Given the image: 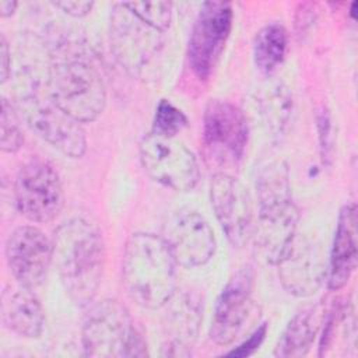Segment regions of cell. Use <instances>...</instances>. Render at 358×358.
Masks as SVG:
<instances>
[{
    "mask_svg": "<svg viewBox=\"0 0 358 358\" xmlns=\"http://www.w3.org/2000/svg\"><path fill=\"white\" fill-rule=\"evenodd\" d=\"M210 201L229 243L242 248L250 239L255 227L249 190L235 176L220 172L211 178Z\"/></svg>",
    "mask_w": 358,
    "mask_h": 358,
    "instance_id": "cell-12",
    "label": "cell"
},
{
    "mask_svg": "<svg viewBox=\"0 0 358 358\" xmlns=\"http://www.w3.org/2000/svg\"><path fill=\"white\" fill-rule=\"evenodd\" d=\"M14 197L18 211L29 221H53L64 203L63 185L57 171L42 159L28 161L17 173Z\"/></svg>",
    "mask_w": 358,
    "mask_h": 358,
    "instance_id": "cell-8",
    "label": "cell"
},
{
    "mask_svg": "<svg viewBox=\"0 0 358 358\" xmlns=\"http://www.w3.org/2000/svg\"><path fill=\"white\" fill-rule=\"evenodd\" d=\"M234 11L228 1H206L194 20L187 43V59L192 71L207 80L225 48L232 29Z\"/></svg>",
    "mask_w": 358,
    "mask_h": 358,
    "instance_id": "cell-10",
    "label": "cell"
},
{
    "mask_svg": "<svg viewBox=\"0 0 358 358\" xmlns=\"http://www.w3.org/2000/svg\"><path fill=\"white\" fill-rule=\"evenodd\" d=\"M17 109L41 138L69 158H81L87 150L85 131L78 120L66 113L38 85L25 90L17 98Z\"/></svg>",
    "mask_w": 358,
    "mask_h": 358,
    "instance_id": "cell-6",
    "label": "cell"
},
{
    "mask_svg": "<svg viewBox=\"0 0 358 358\" xmlns=\"http://www.w3.org/2000/svg\"><path fill=\"white\" fill-rule=\"evenodd\" d=\"M0 316L3 324L13 333L36 338L45 329L43 308L32 292V288L24 285H8L1 292Z\"/></svg>",
    "mask_w": 358,
    "mask_h": 358,
    "instance_id": "cell-19",
    "label": "cell"
},
{
    "mask_svg": "<svg viewBox=\"0 0 358 358\" xmlns=\"http://www.w3.org/2000/svg\"><path fill=\"white\" fill-rule=\"evenodd\" d=\"M259 201L253 227L256 248L270 264H275L296 236L298 208L292 200L289 171L284 161H273L256 178Z\"/></svg>",
    "mask_w": 358,
    "mask_h": 358,
    "instance_id": "cell-3",
    "label": "cell"
},
{
    "mask_svg": "<svg viewBox=\"0 0 358 358\" xmlns=\"http://www.w3.org/2000/svg\"><path fill=\"white\" fill-rule=\"evenodd\" d=\"M257 105L267 129L273 136H280L288 123L292 109L288 90L281 83H268L260 88Z\"/></svg>",
    "mask_w": 358,
    "mask_h": 358,
    "instance_id": "cell-22",
    "label": "cell"
},
{
    "mask_svg": "<svg viewBox=\"0 0 358 358\" xmlns=\"http://www.w3.org/2000/svg\"><path fill=\"white\" fill-rule=\"evenodd\" d=\"M124 6L143 21L159 31L168 29L172 20V3L169 1H130Z\"/></svg>",
    "mask_w": 358,
    "mask_h": 358,
    "instance_id": "cell-24",
    "label": "cell"
},
{
    "mask_svg": "<svg viewBox=\"0 0 358 358\" xmlns=\"http://www.w3.org/2000/svg\"><path fill=\"white\" fill-rule=\"evenodd\" d=\"M138 152L147 175L162 186L175 192H189L197 185V159L193 151L175 137L147 133L140 141Z\"/></svg>",
    "mask_w": 358,
    "mask_h": 358,
    "instance_id": "cell-7",
    "label": "cell"
},
{
    "mask_svg": "<svg viewBox=\"0 0 358 358\" xmlns=\"http://www.w3.org/2000/svg\"><path fill=\"white\" fill-rule=\"evenodd\" d=\"M275 266L281 285L294 296H312L326 280L327 267L323 253L308 238L295 236Z\"/></svg>",
    "mask_w": 358,
    "mask_h": 358,
    "instance_id": "cell-15",
    "label": "cell"
},
{
    "mask_svg": "<svg viewBox=\"0 0 358 358\" xmlns=\"http://www.w3.org/2000/svg\"><path fill=\"white\" fill-rule=\"evenodd\" d=\"M52 6L59 8L64 14H69L74 18H81V17H85L87 14L91 13V10L94 7V1H81V0L69 1V0H64V1H53Z\"/></svg>",
    "mask_w": 358,
    "mask_h": 358,
    "instance_id": "cell-28",
    "label": "cell"
},
{
    "mask_svg": "<svg viewBox=\"0 0 358 358\" xmlns=\"http://www.w3.org/2000/svg\"><path fill=\"white\" fill-rule=\"evenodd\" d=\"M165 306L168 310L164 320L166 337L164 355L187 357L199 334L203 303L196 294L183 291L179 295L173 294Z\"/></svg>",
    "mask_w": 358,
    "mask_h": 358,
    "instance_id": "cell-17",
    "label": "cell"
},
{
    "mask_svg": "<svg viewBox=\"0 0 358 358\" xmlns=\"http://www.w3.org/2000/svg\"><path fill=\"white\" fill-rule=\"evenodd\" d=\"M252 280L249 270H239L221 291L210 329L215 344H231L242 330L252 309Z\"/></svg>",
    "mask_w": 358,
    "mask_h": 358,
    "instance_id": "cell-16",
    "label": "cell"
},
{
    "mask_svg": "<svg viewBox=\"0 0 358 358\" xmlns=\"http://www.w3.org/2000/svg\"><path fill=\"white\" fill-rule=\"evenodd\" d=\"M6 260L18 284L36 288L53 263V241L38 227H18L6 242Z\"/></svg>",
    "mask_w": 358,
    "mask_h": 358,
    "instance_id": "cell-14",
    "label": "cell"
},
{
    "mask_svg": "<svg viewBox=\"0 0 358 358\" xmlns=\"http://www.w3.org/2000/svg\"><path fill=\"white\" fill-rule=\"evenodd\" d=\"M17 1H11V0H3L0 1V15L4 18V17H10L15 8H17Z\"/></svg>",
    "mask_w": 358,
    "mask_h": 358,
    "instance_id": "cell-30",
    "label": "cell"
},
{
    "mask_svg": "<svg viewBox=\"0 0 358 358\" xmlns=\"http://www.w3.org/2000/svg\"><path fill=\"white\" fill-rule=\"evenodd\" d=\"M357 222V206L354 203L343 206L338 213L326 270L327 287L331 291L345 287L355 271L358 257Z\"/></svg>",
    "mask_w": 358,
    "mask_h": 358,
    "instance_id": "cell-18",
    "label": "cell"
},
{
    "mask_svg": "<svg viewBox=\"0 0 358 358\" xmlns=\"http://www.w3.org/2000/svg\"><path fill=\"white\" fill-rule=\"evenodd\" d=\"M266 333H267V324L263 323L262 326H259L249 336V338L246 341H243L241 345H238L232 351L227 352V355H229V357H249V355H252L260 347V344L263 343V340L266 337Z\"/></svg>",
    "mask_w": 358,
    "mask_h": 358,
    "instance_id": "cell-27",
    "label": "cell"
},
{
    "mask_svg": "<svg viewBox=\"0 0 358 358\" xmlns=\"http://www.w3.org/2000/svg\"><path fill=\"white\" fill-rule=\"evenodd\" d=\"M316 127H317V137H319V150L322 155L323 164L330 165L333 159V143H334V134H333V126L331 119L327 110L322 109L316 116Z\"/></svg>",
    "mask_w": 358,
    "mask_h": 358,
    "instance_id": "cell-26",
    "label": "cell"
},
{
    "mask_svg": "<svg viewBox=\"0 0 358 358\" xmlns=\"http://www.w3.org/2000/svg\"><path fill=\"white\" fill-rule=\"evenodd\" d=\"M81 343L87 357H145L147 344L129 310L116 299H103L91 306L85 316Z\"/></svg>",
    "mask_w": 358,
    "mask_h": 358,
    "instance_id": "cell-5",
    "label": "cell"
},
{
    "mask_svg": "<svg viewBox=\"0 0 358 358\" xmlns=\"http://www.w3.org/2000/svg\"><path fill=\"white\" fill-rule=\"evenodd\" d=\"M187 126V117L185 113L166 99H161L155 108L152 120V131L165 136L175 137Z\"/></svg>",
    "mask_w": 358,
    "mask_h": 358,
    "instance_id": "cell-23",
    "label": "cell"
},
{
    "mask_svg": "<svg viewBox=\"0 0 358 358\" xmlns=\"http://www.w3.org/2000/svg\"><path fill=\"white\" fill-rule=\"evenodd\" d=\"M10 66H11L10 48L4 35H1L0 36V81L1 83H6L8 80Z\"/></svg>",
    "mask_w": 358,
    "mask_h": 358,
    "instance_id": "cell-29",
    "label": "cell"
},
{
    "mask_svg": "<svg viewBox=\"0 0 358 358\" xmlns=\"http://www.w3.org/2000/svg\"><path fill=\"white\" fill-rule=\"evenodd\" d=\"M288 35L278 22H271L260 28L253 42V57L256 67L264 73H274L285 59Z\"/></svg>",
    "mask_w": 358,
    "mask_h": 358,
    "instance_id": "cell-21",
    "label": "cell"
},
{
    "mask_svg": "<svg viewBox=\"0 0 358 358\" xmlns=\"http://www.w3.org/2000/svg\"><path fill=\"white\" fill-rule=\"evenodd\" d=\"M176 262L162 236L136 232L122 257V282L130 299L145 309H161L175 294Z\"/></svg>",
    "mask_w": 358,
    "mask_h": 358,
    "instance_id": "cell-4",
    "label": "cell"
},
{
    "mask_svg": "<svg viewBox=\"0 0 358 358\" xmlns=\"http://www.w3.org/2000/svg\"><path fill=\"white\" fill-rule=\"evenodd\" d=\"M46 87L52 99L80 123L95 120L105 109L103 78L83 45L66 42L55 48Z\"/></svg>",
    "mask_w": 358,
    "mask_h": 358,
    "instance_id": "cell-2",
    "label": "cell"
},
{
    "mask_svg": "<svg viewBox=\"0 0 358 358\" xmlns=\"http://www.w3.org/2000/svg\"><path fill=\"white\" fill-rule=\"evenodd\" d=\"M320 308L309 306L299 310L284 329L274 355L281 358L303 357L309 352L323 322Z\"/></svg>",
    "mask_w": 358,
    "mask_h": 358,
    "instance_id": "cell-20",
    "label": "cell"
},
{
    "mask_svg": "<svg viewBox=\"0 0 358 358\" xmlns=\"http://www.w3.org/2000/svg\"><path fill=\"white\" fill-rule=\"evenodd\" d=\"M165 241L176 264L200 267L214 256L217 242L213 228L206 218L193 208H179L164 224Z\"/></svg>",
    "mask_w": 358,
    "mask_h": 358,
    "instance_id": "cell-11",
    "label": "cell"
},
{
    "mask_svg": "<svg viewBox=\"0 0 358 358\" xmlns=\"http://www.w3.org/2000/svg\"><path fill=\"white\" fill-rule=\"evenodd\" d=\"M164 32L133 14L124 3H116L110 13V46L120 64L131 74H140L158 56Z\"/></svg>",
    "mask_w": 358,
    "mask_h": 358,
    "instance_id": "cell-9",
    "label": "cell"
},
{
    "mask_svg": "<svg viewBox=\"0 0 358 358\" xmlns=\"http://www.w3.org/2000/svg\"><path fill=\"white\" fill-rule=\"evenodd\" d=\"M53 263L62 284L77 306H88L101 285L105 246L99 229L83 217L57 227L53 236Z\"/></svg>",
    "mask_w": 358,
    "mask_h": 358,
    "instance_id": "cell-1",
    "label": "cell"
},
{
    "mask_svg": "<svg viewBox=\"0 0 358 358\" xmlns=\"http://www.w3.org/2000/svg\"><path fill=\"white\" fill-rule=\"evenodd\" d=\"M249 127L243 112L228 101L211 99L203 116V141L211 157L236 164L245 154Z\"/></svg>",
    "mask_w": 358,
    "mask_h": 358,
    "instance_id": "cell-13",
    "label": "cell"
},
{
    "mask_svg": "<svg viewBox=\"0 0 358 358\" xmlns=\"http://www.w3.org/2000/svg\"><path fill=\"white\" fill-rule=\"evenodd\" d=\"M0 147L4 152H17L24 144V136L18 124V115L13 103L7 99L1 101L0 113Z\"/></svg>",
    "mask_w": 358,
    "mask_h": 358,
    "instance_id": "cell-25",
    "label": "cell"
}]
</instances>
